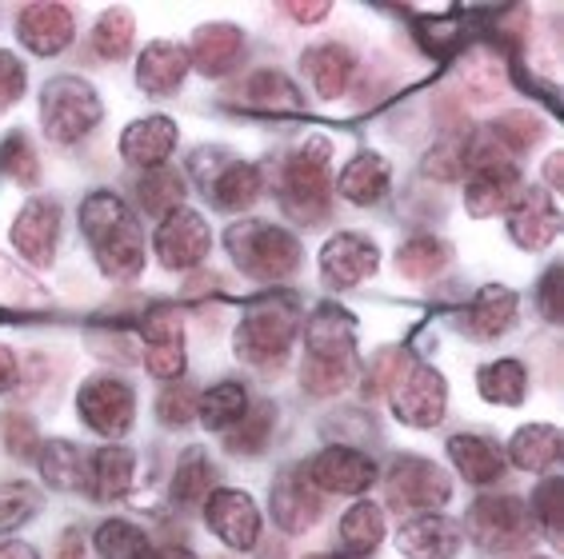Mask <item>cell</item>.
<instances>
[{"label":"cell","instance_id":"43","mask_svg":"<svg viewBox=\"0 0 564 559\" xmlns=\"http://www.w3.org/2000/svg\"><path fill=\"white\" fill-rule=\"evenodd\" d=\"M93 548L100 559H144V551L152 548L149 536L129 519H105L93 536Z\"/></svg>","mask_w":564,"mask_h":559},{"label":"cell","instance_id":"56","mask_svg":"<svg viewBox=\"0 0 564 559\" xmlns=\"http://www.w3.org/2000/svg\"><path fill=\"white\" fill-rule=\"evenodd\" d=\"M17 380H21V360L9 344H0V396H9Z\"/></svg>","mask_w":564,"mask_h":559},{"label":"cell","instance_id":"29","mask_svg":"<svg viewBox=\"0 0 564 559\" xmlns=\"http://www.w3.org/2000/svg\"><path fill=\"white\" fill-rule=\"evenodd\" d=\"M561 428H553V424H524V428H517L509 448H505V463L521 468V472L544 475L561 460Z\"/></svg>","mask_w":564,"mask_h":559},{"label":"cell","instance_id":"39","mask_svg":"<svg viewBox=\"0 0 564 559\" xmlns=\"http://www.w3.org/2000/svg\"><path fill=\"white\" fill-rule=\"evenodd\" d=\"M357 368H360L357 360H313V355H304L301 387L316 399L337 396V392H345L348 384H357Z\"/></svg>","mask_w":564,"mask_h":559},{"label":"cell","instance_id":"25","mask_svg":"<svg viewBox=\"0 0 564 559\" xmlns=\"http://www.w3.org/2000/svg\"><path fill=\"white\" fill-rule=\"evenodd\" d=\"M389 184H392L389 161H384L380 152H357V156L340 168V176H333V193H337L340 200H348V205L372 208L384 200Z\"/></svg>","mask_w":564,"mask_h":559},{"label":"cell","instance_id":"40","mask_svg":"<svg viewBox=\"0 0 564 559\" xmlns=\"http://www.w3.org/2000/svg\"><path fill=\"white\" fill-rule=\"evenodd\" d=\"M272 428H276V408H272V404H257V408H249L237 424H232V428L225 431L228 452L232 456H261L264 448H269Z\"/></svg>","mask_w":564,"mask_h":559},{"label":"cell","instance_id":"3","mask_svg":"<svg viewBox=\"0 0 564 559\" xmlns=\"http://www.w3.org/2000/svg\"><path fill=\"white\" fill-rule=\"evenodd\" d=\"M225 248L232 264L257 284H281V280L296 276L301 268V240L289 228L272 224V220H237L225 232Z\"/></svg>","mask_w":564,"mask_h":559},{"label":"cell","instance_id":"8","mask_svg":"<svg viewBox=\"0 0 564 559\" xmlns=\"http://www.w3.org/2000/svg\"><path fill=\"white\" fill-rule=\"evenodd\" d=\"M389 404L404 428H436L448 412V384L433 364L409 360L401 376L389 384Z\"/></svg>","mask_w":564,"mask_h":559},{"label":"cell","instance_id":"54","mask_svg":"<svg viewBox=\"0 0 564 559\" xmlns=\"http://www.w3.org/2000/svg\"><path fill=\"white\" fill-rule=\"evenodd\" d=\"M141 340L144 344H156V340H185V320L176 308H152L141 324Z\"/></svg>","mask_w":564,"mask_h":559},{"label":"cell","instance_id":"60","mask_svg":"<svg viewBox=\"0 0 564 559\" xmlns=\"http://www.w3.org/2000/svg\"><path fill=\"white\" fill-rule=\"evenodd\" d=\"M144 559H196V556L188 548H181V544H161V548L144 551Z\"/></svg>","mask_w":564,"mask_h":559},{"label":"cell","instance_id":"21","mask_svg":"<svg viewBox=\"0 0 564 559\" xmlns=\"http://www.w3.org/2000/svg\"><path fill=\"white\" fill-rule=\"evenodd\" d=\"M304 355L313 360H357V324L337 304H321L304 320Z\"/></svg>","mask_w":564,"mask_h":559},{"label":"cell","instance_id":"27","mask_svg":"<svg viewBox=\"0 0 564 559\" xmlns=\"http://www.w3.org/2000/svg\"><path fill=\"white\" fill-rule=\"evenodd\" d=\"M304 73H308V85L321 100H337L348 92V80L357 73V56L348 44L325 41L304 48Z\"/></svg>","mask_w":564,"mask_h":559},{"label":"cell","instance_id":"52","mask_svg":"<svg viewBox=\"0 0 564 559\" xmlns=\"http://www.w3.org/2000/svg\"><path fill=\"white\" fill-rule=\"evenodd\" d=\"M24 88H29V68L17 53L0 48V112H9L12 105H21Z\"/></svg>","mask_w":564,"mask_h":559},{"label":"cell","instance_id":"31","mask_svg":"<svg viewBox=\"0 0 564 559\" xmlns=\"http://www.w3.org/2000/svg\"><path fill=\"white\" fill-rule=\"evenodd\" d=\"M477 392L480 399H489L497 408H517L529 396V368L512 355H500V360H489V364L477 372Z\"/></svg>","mask_w":564,"mask_h":559},{"label":"cell","instance_id":"9","mask_svg":"<svg viewBox=\"0 0 564 559\" xmlns=\"http://www.w3.org/2000/svg\"><path fill=\"white\" fill-rule=\"evenodd\" d=\"M76 412L88 431H97L105 440H120L137 424V392L120 376H88L76 392Z\"/></svg>","mask_w":564,"mask_h":559},{"label":"cell","instance_id":"16","mask_svg":"<svg viewBox=\"0 0 564 559\" xmlns=\"http://www.w3.org/2000/svg\"><path fill=\"white\" fill-rule=\"evenodd\" d=\"M505 216H509L512 244L524 252H544L561 237V208H556V196L544 188H521V196L512 200Z\"/></svg>","mask_w":564,"mask_h":559},{"label":"cell","instance_id":"22","mask_svg":"<svg viewBox=\"0 0 564 559\" xmlns=\"http://www.w3.org/2000/svg\"><path fill=\"white\" fill-rule=\"evenodd\" d=\"M137 484V456L124 443H109V448H97V452L85 460V487L93 500L100 504H112V500H124Z\"/></svg>","mask_w":564,"mask_h":559},{"label":"cell","instance_id":"7","mask_svg":"<svg viewBox=\"0 0 564 559\" xmlns=\"http://www.w3.org/2000/svg\"><path fill=\"white\" fill-rule=\"evenodd\" d=\"M377 484H384V500L397 512L429 516V512H441L453 500V480L445 475V468L424 460V456H397Z\"/></svg>","mask_w":564,"mask_h":559},{"label":"cell","instance_id":"1","mask_svg":"<svg viewBox=\"0 0 564 559\" xmlns=\"http://www.w3.org/2000/svg\"><path fill=\"white\" fill-rule=\"evenodd\" d=\"M296 336H301V304L293 296H261L240 316L237 332H232V352L245 364L269 372L289 360Z\"/></svg>","mask_w":564,"mask_h":559},{"label":"cell","instance_id":"45","mask_svg":"<svg viewBox=\"0 0 564 559\" xmlns=\"http://www.w3.org/2000/svg\"><path fill=\"white\" fill-rule=\"evenodd\" d=\"M0 168H4L9 180L21 184V188H33L41 180V161H36L33 140L24 136V132H9L4 144H0Z\"/></svg>","mask_w":564,"mask_h":559},{"label":"cell","instance_id":"30","mask_svg":"<svg viewBox=\"0 0 564 559\" xmlns=\"http://www.w3.org/2000/svg\"><path fill=\"white\" fill-rule=\"evenodd\" d=\"M93 256H97V268L109 280L141 276L144 260H149V248H144V232H141V224H137V216H132L120 232H112L109 240H100V244L93 248Z\"/></svg>","mask_w":564,"mask_h":559},{"label":"cell","instance_id":"24","mask_svg":"<svg viewBox=\"0 0 564 559\" xmlns=\"http://www.w3.org/2000/svg\"><path fill=\"white\" fill-rule=\"evenodd\" d=\"M517 313H521V296L505 284H489L473 296L465 313H460V332L468 340H497V336L512 332L517 324Z\"/></svg>","mask_w":564,"mask_h":559},{"label":"cell","instance_id":"13","mask_svg":"<svg viewBox=\"0 0 564 559\" xmlns=\"http://www.w3.org/2000/svg\"><path fill=\"white\" fill-rule=\"evenodd\" d=\"M269 512H272V524L281 527L284 536H304L308 527H316V519L325 516V500L313 487L304 463L281 468V475L272 480Z\"/></svg>","mask_w":564,"mask_h":559},{"label":"cell","instance_id":"26","mask_svg":"<svg viewBox=\"0 0 564 559\" xmlns=\"http://www.w3.org/2000/svg\"><path fill=\"white\" fill-rule=\"evenodd\" d=\"M448 448V463L456 468V475L465 480V484H497L500 475H505V448L489 436H480V431H460L453 440L445 443Z\"/></svg>","mask_w":564,"mask_h":559},{"label":"cell","instance_id":"37","mask_svg":"<svg viewBox=\"0 0 564 559\" xmlns=\"http://www.w3.org/2000/svg\"><path fill=\"white\" fill-rule=\"evenodd\" d=\"M36 468H41V480L56 492H73L85 480V456L80 448L68 440H41L36 448Z\"/></svg>","mask_w":564,"mask_h":559},{"label":"cell","instance_id":"23","mask_svg":"<svg viewBox=\"0 0 564 559\" xmlns=\"http://www.w3.org/2000/svg\"><path fill=\"white\" fill-rule=\"evenodd\" d=\"M185 53H188V65H193L196 73L208 76V80H220V76H228L232 68H237L240 53H245V33L228 21L200 24Z\"/></svg>","mask_w":564,"mask_h":559},{"label":"cell","instance_id":"10","mask_svg":"<svg viewBox=\"0 0 564 559\" xmlns=\"http://www.w3.org/2000/svg\"><path fill=\"white\" fill-rule=\"evenodd\" d=\"M61 228H65L61 200L56 196H29L21 212L12 216L9 228L17 260H24L29 268H53L56 248H61Z\"/></svg>","mask_w":564,"mask_h":559},{"label":"cell","instance_id":"14","mask_svg":"<svg viewBox=\"0 0 564 559\" xmlns=\"http://www.w3.org/2000/svg\"><path fill=\"white\" fill-rule=\"evenodd\" d=\"M205 524L208 531L232 551H252L261 544V507L249 492L240 487H217L205 504Z\"/></svg>","mask_w":564,"mask_h":559},{"label":"cell","instance_id":"15","mask_svg":"<svg viewBox=\"0 0 564 559\" xmlns=\"http://www.w3.org/2000/svg\"><path fill=\"white\" fill-rule=\"evenodd\" d=\"M316 264H321V280H325V288L352 292V288H360L365 280L377 276L380 248L372 244L369 237H360V232H337V237L325 240Z\"/></svg>","mask_w":564,"mask_h":559},{"label":"cell","instance_id":"18","mask_svg":"<svg viewBox=\"0 0 564 559\" xmlns=\"http://www.w3.org/2000/svg\"><path fill=\"white\" fill-rule=\"evenodd\" d=\"M460 544H465L460 524L441 516V512L413 516L397 527V548L409 559H456L460 556Z\"/></svg>","mask_w":564,"mask_h":559},{"label":"cell","instance_id":"51","mask_svg":"<svg viewBox=\"0 0 564 559\" xmlns=\"http://www.w3.org/2000/svg\"><path fill=\"white\" fill-rule=\"evenodd\" d=\"M0 440H4V448H9V456H21V460H29V456H36V448H41V436H36V424L24 412H9V416L0 419Z\"/></svg>","mask_w":564,"mask_h":559},{"label":"cell","instance_id":"36","mask_svg":"<svg viewBox=\"0 0 564 559\" xmlns=\"http://www.w3.org/2000/svg\"><path fill=\"white\" fill-rule=\"evenodd\" d=\"M448 260H453V248H448V240L429 237V232H421V237H409L401 248H397V272H401L404 280L441 276V272L448 268Z\"/></svg>","mask_w":564,"mask_h":559},{"label":"cell","instance_id":"11","mask_svg":"<svg viewBox=\"0 0 564 559\" xmlns=\"http://www.w3.org/2000/svg\"><path fill=\"white\" fill-rule=\"evenodd\" d=\"M152 252L161 260V268L169 272H193L200 268L213 252V228L205 224V216L196 208H176L161 220L156 237H152Z\"/></svg>","mask_w":564,"mask_h":559},{"label":"cell","instance_id":"6","mask_svg":"<svg viewBox=\"0 0 564 559\" xmlns=\"http://www.w3.org/2000/svg\"><path fill=\"white\" fill-rule=\"evenodd\" d=\"M460 531L485 551H521L536 536V524L529 516V504L517 495H480L468 507Z\"/></svg>","mask_w":564,"mask_h":559},{"label":"cell","instance_id":"44","mask_svg":"<svg viewBox=\"0 0 564 559\" xmlns=\"http://www.w3.org/2000/svg\"><path fill=\"white\" fill-rule=\"evenodd\" d=\"M460 85L473 100H492L505 88V65L492 53H473L460 61Z\"/></svg>","mask_w":564,"mask_h":559},{"label":"cell","instance_id":"42","mask_svg":"<svg viewBox=\"0 0 564 559\" xmlns=\"http://www.w3.org/2000/svg\"><path fill=\"white\" fill-rule=\"evenodd\" d=\"M137 41V21L129 9H105L93 24V48L105 61H124Z\"/></svg>","mask_w":564,"mask_h":559},{"label":"cell","instance_id":"48","mask_svg":"<svg viewBox=\"0 0 564 559\" xmlns=\"http://www.w3.org/2000/svg\"><path fill=\"white\" fill-rule=\"evenodd\" d=\"M36 507H41V492L29 484H0V531H12V527H21L24 519L36 516Z\"/></svg>","mask_w":564,"mask_h":559},{"label":"cell","instance_id":"4","mask_svg":"<svg viewBox=\"0 0 564 559\" xmlns=\"http://www.w3.org/2000/svg\"><path fill=\"white\" fill-rule=\"evenodd\" d=\"M105 117L100 92L85 76H53L41 88V129L53 144H76Z\"/></svg>","mask_w":564,"mask_h":559},{"label":"cell","instance_id":"57","mask_svg":"<svg viewBox=\"0 0 564 559\" xmlns=\"http://www.w3.org/2000/svg\"><path fill=\"white\" fill-rule=\"evenodd\" d=\"M328 4H301V0H293V4H289V17H293L296 24H316V21H325L328 17Z\"/></svg>","mask_w":564,"mask_h":559},{"label":"cell","instance_id":"58","mask_svg":"<svg viewBox=\"0 0 564 559\" xmlns=\"http://www.w3.org/2000/svg\"><path fill=\"white\" fill-rule=\"evenodd\" d=\"M544 184L556 193H564V152H553L549 161H544Z\"/></svg>","mask_w":564,"mask_h":559},{"label":"cell","instance_id":"53","mask_svg":"<svg viewBox=\"0 0 564 559\" xmlns=\"http://www.w3.org/2000/svg\"><path fill=\"white\" fill-rule=\"evenodd\" d=\"M564 272L561 264H553V268L544 272L541 284H536V308H541V316L549 324H561L564 320Z\"/></svg>","mask_w":564,"mask_h":559},{"label":"cell","instance_id":"55","mask_svg":"<svg viewBox=\"0 0 564 559\" xmlns=\"http://www.w3.org/2000/svg\"><path fill=\"white\" fill-rule=\"evenodd\" d=\"M424 173L436 176V180H460V140H445L429 152L424 161Z\"/></svg>","mask_w":564,"mask_h":559},{"label":"cell","instance_id":"50","mask_svg":"<svg viewBox=\"0 0 564 559\" xmlns=\"http://www.w3.org/2000/svg\"><path fill=\"white\" fill-rule=\"evenodd\" d=\"M196 387L188 384H169L161 392V399H156V416H161V424H169V428H185V424H193L196 419Z\"/></svg>","mask_w":564,"mask_h":559},{"label":"cell","instance_id":"59","mask_svg":"<svg viewBox=\"0 0 564 559\" xmlns=\"http://www.w3.org/2000/svg\"><path fill=\"white\" fill-rule=\"evenodd\" d=\"M0 559H41V551L24 539H9V544H0Z\"/></svg>","mask_w":564,"mask_h":559},{"label":"cell","instance_id":"46","mask_svg":"<svg viewBox=\"0 0 564 559\" xmlns=\"http://www.w3.org/2000/svg\"><path fill=\"white\" fill-rule=\"evenodd\" d=\"M188 355H185V340H156V344H144V372L161 384H176L185 376Z\"/></svg>","mask_w":564,"mask_h":559},{"label":"cell","instance_id":"41","mask_svg":"<svg viewBox=\"0 0 564 559\" xmlns=\"http://www.w3.org/2000/svg\"><path fill=\"white\" fill-rule=\"evenodd\" d=\"M489 136L517 161V156L536 149V144L549 136V129H544V120L532 117V112H505V117H497L489 124Z\"/></svg>","mask_w":564,"mask_h":559},{"label":"cell","instance_id":"47","mask_svg":"<svg viewBox=\"0 0 564 559\" xmlns=\"http://www.w3.org/2000/svg\"><path fill=\"white\" fill-rule=\"evenodd\" d=\"M48 300V292L33 276H24L12 260L0 256V304H17V308H36Z\"/></svg>","mask_w":564,"mask_h":559},{"label":"cell","instance_id":"19","mask_svg":"<svg viewBox=\"0 0 564 559\" xmlns=\"http://www.w3.org/2000/svg\"><path fill=\"white\" fill-rule=\"evenodd\" d=\"M176 140H181L176 120L144 117V120H132L129 129L120 132L117 149H120V161L124 164L152 173V168H164V164H169V156L176 152Z\"/></svg>","mask_w":564,"mask_h":559},{"label":"cell","instance_id":"38","mask_svg":"<svg viewBox=\"0 0 564 559\" xmlns=\"http://www.w3.org/2000/svg\"><path fill=\"white\" fill-rule=\"evenodd\" d=\"M185 173H176V168L164 164V168H152V173H144L137 180V205L149 216H156V220H164L169 212L185 208Z\"/></svg>","mask_w":564,"mask_h":559},{"label":"cell","instance_id":"5","mask_svg":"<svg viewBox=\"0 0 564 559\" xmlns=\"http://www.w3.org/2000/svg\"><path fill=\"white\" fill-rule=\"evenodd\" d=\"M193 176L200 180L205 196L217 212H249L264 196V176L252 161H237L225 149H196Z\"/></svg>","mask_w":564,"mask_h":559},{"label":"cell","instance_id":"17","mask_svg":"<svg viewBox=\"0 0 564 559\" xmlns=\"http://www.w3.org/2000/svg\"><path fill=\"white\" fill-rule=\"evenodd\" d=\"M17 41L33 56H61L76 41V17L65 4L36 0L17 12Z\"/></svg>","mask_w":564,"mask_h":559},{"label":"cell","instance_id":"49","mask_svg":"<svg viewBox=\"0 0 564 559\" xmlns=\"http://www.w3.org/2000/svg\"><path fill=\"white\" fill-rule=\"evenodd\" d=\"M529 516L553 539H561V480L556 475H544L541 484H536V492L529 500Z\"/></svg>","mask_w":564,"mask_h":559},{"label":"cell","instance_id":"34","mask_svg":"<svg viewBox=\"0 0 564 559\" xmlns=\"http://www.w3.org/2000/svg\"><path fill=\"white\" fill-rule=\"evenodd\" d=\"M173 504L181 507H200L208 500V495L217 492V468H213V460H208L200 448H188L185 456H181V463H176L173 472Z\"/></svg>","mask_w":564,"mask_h":559},{"label":"cell","instance_id":"20","mask_svg":"<svg viewBox=\"0 0 564 559\" xmlns=\"http://www.w3.org/2000/svg\"><path fill=\"white\" fill-rule=\"evenodd\" d=\"M188 73H193L188 53L173 41H152L137 56V88L152 100H169L173 92H181Z\"/></svg>","mask_w":564,"mask_h":559},{"label":"cell","instance_id":"12","mask_svg":"<svg viewBox=\"0 0 564 559\" xmlns=\"http://www.w3.org/2000/svg\"><path fill=\"white\" fill-rule=\"evenodd\" d=\"M304 472H308L316 492L328 495H365L380 480L377 460L369 452H360V448H348V443L321 448L313 460L304 463Z\"/></svg>","mask_w":564,"mask_h":559},{"label":"cell","instance_id":"33","mask_svg":"<svg viewBox=\"0 0 564 559\" xmlns=\"http://www.w3.org/2000/svg\"><path fill=\"white\" fill-rule=\"evenodd\" d=\"M249 408H252L249 387L240 384V380H220V384H213L208 392L196 396V419L208 431H228Z\"/></svg>","mask_w":564,"mask_h":559},{"label":"cell","instance_id":"2","mask_svg":"<svg viewBox=\"0 0 564 559\" xmlns=\"http://www.w3.org/2000/svg\"><path fill=\"white\" fill-rule=\"evenodd\" d=\"M281 208L296 224H325L333 212V144L325 136L304 140L281 168Z\"/></svg>","mask_w":564,"mask_h":559},{"label":"cell","instance_id":"35","mask_svg":"<svg viewBox=\"0 0 564 559\" xmlns=\"http://www.w3.org/2000/svg\"><path fill=\"white\" fill-rule=\"evenodd\" d=\"M340 544H345L348 556H372L384 539V507H377L372 500H357L340 516Z\"/></svg>","mask_w":564,"mask_h":559},{"label":"cell","instance_id":"28","mask_svg":"<svg viewBox=\"0 0 564 559\" xmlns=\"http://www.w3.org/2000/svg\"><path fill=\"white\" fill-rule=\"evenodd\" d=\"M240 105L252 108V112H264V117H296L304 112V92L276 68H261L252 73L245 85H240Z\"/></svg>","mask_w":564,"mask_h":559},{"label":"cell","instance_id":"32","mask_svg":"<svg viewBox=\"0 0 564 559\" xmlns=\"http://www.w3.org/2000/svg\"><path fill=\"white\" fill-rule=\"evenodd\" d=\"M76 220H80V237L88 240V248H97L100 240H109L112 232H120V228L129 224L132 212L117 193H109V188H97V193H88L85 200H80V212H76Z\"/></svg>","mask_w":564,"mask_h":559},{"label":"cell","instance_id":"61","mask_svg":"<svg viewBox=\"0 0 564 559\" xmlns=\"http://www.w3.org/2000/svg\"><path fill=\"white\" fill-rule=\"evenodd\" d=\"M56 559H85V548H80V536H76V531H65L61 548H56Z\"/></svg>","mask_w":564,"mask_h":559}]
</instances>
